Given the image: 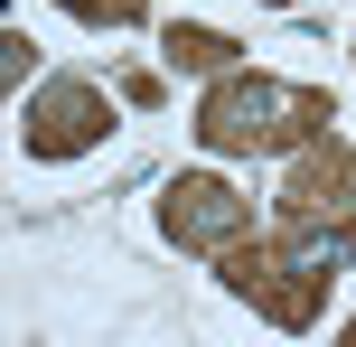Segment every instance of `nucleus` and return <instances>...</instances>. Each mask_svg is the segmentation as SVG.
<instances>
[{
    "mask_svg": "<svg viewBox=\"0 0 356 347\" xmlns=\"http://www.w3.org/2000/svg\"><path fill=\"white\" fill-rule=\"evenodd\" d=\"M347 347H356V319H347Z\"/></svg>",
    "mask_w": 356,
    "mask_h": 347,
    "instance_id": "9b49d317",
    "label": "nucleus"
},
{
    "mask_svg": "<svg viewBox=\"0 0 356 347\" xmlns=\"http://www.w3.org/2000/svg\"><path fill=\"white\" fill-rule=\"evenodd\" d=\"M29 75H38V38L29 29H0V85H10V104L29 94Z\"/></svg>",
    "mask_w": 356,
    "mask_h": 347,
    "instance_id": "0eeeda50",
    "label": "nucleus"
},
{
    "mask_svg": "<svg viewBox=\"0 0 356 347\" xmlns=\"http://www.w3.org/2000/svg\"><path fill=\"white\" fill-rule=\"evenodd\" d=\"M347 66H356V29H347Z\"/></svg>",
    "mask_w": 356,
    "mask_h": 347,
    "instance_id": "9d476101",
    "label": "nucleus"
},
{
    "mask_svg": "<svg viewBox=\"0 0 356 347\" xmlns=\"http://www.w3.org/2000/svg\"><path fill=\"white\" fill-rule=\"evenodd\" d=\"M160 235L178 244V254H234V244L253 235V197L234 179H216V169H178V179L160 188Z\"/></svg>",
    "mask_w": 356,
    "mask_h": 347,
    "instance_id": "20e7f679",
    "label": "nucleus"
},
{
    "mask_svg": "<svg viewBox=\"0 0 356 347\" xmlns=\"http://www.w3.org/2000/svg\"><path fill=\"white\" fill-rule=\"evenodd\" d=\"M347 263H356V216L347 225H272V235H244L234 254H216V282H225L253 319L309 338L328 319V291H338Z\"/></svg>",
    "mask_w": 356,
    "mask_h": 347,
    "instance_id": "f257e3e1",
    "label": "nucleus"
},
{
    "mask_svg": "<svg viewBox=\"0 0 356 347\" xmlns=\"http://www.w3.org/2000/svg\"><path fill=\"white\" fill-rule=\"evenodd\" d=\"M272 207H282V225H347L356 216V141L347 131H319L309 150H291Z\"/></svg>",
    "mask_w": 356,
    "mask_h": 347,
    "instance_id": "39448f33",
    "label": "nucleus"
},
{
    "mask_svg": "<svg viewBox=\"0 0 356 347\" xmlns=\"http://www.w3.org/2000/svg\"><path fill=\"white\" fill-rule=\"evenodd\" d=\"M10 122H19V160L66 169V160H94V150L113 141V94L94 85V75H47L38 94L10 104Z\"/></svg>",
    "mask_w": 356,
    "mask_h": 347,
    "instance_id": "7ed1b4c3",
    "label": "nucleus"
},
{
    "mask_svg": "<svg viewBox=\"0 0 356 347\" xmlns=\"http://www.w3.org/2000/svg\"><path fill=\"white\" fill-rule=\"evenodd\" d=\"M56 10H75L85 29H141V19H150V0H56Z\"/></svg>",
    "mask_w": 356,
    "mask_h": 347,
    "instance_id": "6e6552de",
    "label": "nucleus"
},
{
    "mask_svg": "<svg viewBox=\"0 0 356 347\" xmlns=\"http://www.w3.org/2000/svg\"><path fill=\"white\" fill-rule=\"evenodd\" d=\"M122 104H141V113H160V104H169V85H160V75H122Z\"/></svg>",
    "mask_w": 356,
    "mask_h": 347,
    "instance_id": "1a4fd4ad",
    "label": "nucleus"
},
{
    "mask_svg": "<svg viewBox=\"0 0 356 347\" xmlns=\"http://www.w3.org/2000/svg\"><path fill=\"white\" fill-rule=\"evenodd\" d=\"M188 131L216 160H291V150H309L319 131H338V94L263 75V66H234V75H207Z\"/></svg>",
    "mask_w": 356,
    "mask_h": 347,
    "instance_id": "f03ea898",
    "label": "nucleus"
},
{
    "mask_svg": "<svg viewBox=\"0 0 356 347\" xmlns=\"http://www.w3.org/2000/svg\"><path fill=\"white\" fill-rule=\"evenodd\" d=\"M160 56H169V75H234V66H244V47H234L225 29H207V19H169Z\"/></svg>",
    "mask_w": 356,
    "mask_h": 347,
    "instance_id": "423d86ee",
    "label": "nucleus"
}]
</instances>
